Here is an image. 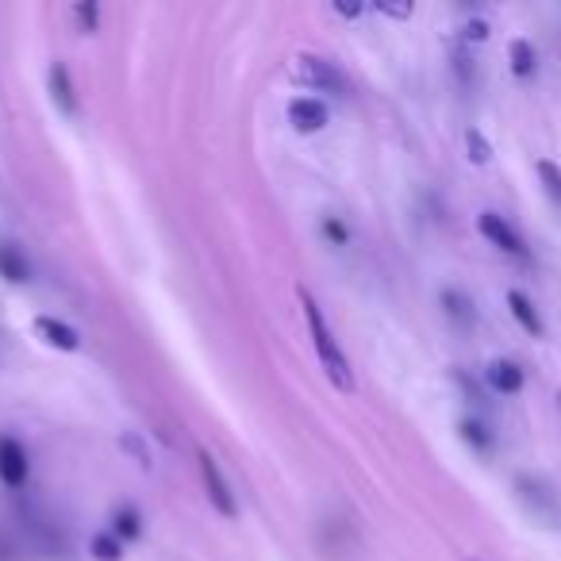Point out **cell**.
I'll list each match as a JSON object with an SVG mask.
<instances>
[{
    "instance_id": "obj_1",
    "label": "cell",
    "mask_w": 561,
    "mask_h": 561,
    "mask_svg": "<svg viewBox=\"0 0 561 561\" xmlns=\"http://www.w3.org/2000/svg\"><path fill=\"white\" fill-rule=\"evenodd\" d=\"M300 304H304V316H308V327H312V342H316V354H319V362H323V369H327V377H331L342 392H350L354 389L350 362H346V354L339 350L335 335L327 331V323L319 316V304L312 300V293H300Z\"/></svg>"
},
{
    "instance_id": "obj_2",
    "label": "cell",
    "mask_w": 561,
    "mask_h": 561,
    "mask_svg": "<svg viewBox=\"0 0 561 561\" xmlns=\"http://www.w3.org/2000/svg\"><path fill=\"white\" fill-rule=\"evenodd\" d=\"M200 473H204V485H208V496H212V504L220 508V515H227V519H235V496H231V488H227V481H223L220 465L212 462V454L208 450H200Z\"/></svg>"
},
{
    "instance_id": "obj_3",
    "label": "cell",
    "mask_w": 561,
    "mask_h": 561,
    "mask_svg": "<svg viewBox=\"0 0 561 561\" xmlns=\"http://www.w3.org/2000/svg\"><path fill=\"white\" fill-rule=\"evenodd\" d=\"M477 227H481V235H485L492 246H500L504 254H515V258H523L527 254V246H523V239L515 235L508 223L500 220L496 212H481V220H477Z\"/></svg>"
},
{
    "instance_id": "obj_4",
    "label": "cell",
    "mask_w": 561,
    "mask_h": 561,
    "mask_svg": "<svg viewBox=\"0 0 561 561\" xmlns=\"http://www.w3.org/2000/svg\"><path fill=\"white\" fill-rule=\"evenodd\" d=\"M0 481L20 488L27 481V450L16 439H0Z\"/></svg>"
},
{
    "instance_id": "obj_5",
    "label": "cell",
    "mask_w": 561,
    "mask_h": 561,
    "mask_svg": "<svg viewBox=\"0 0 561 561\" xmlns=\"http://www.w3.org/2000/svg\"><path fill=\"white\" fill-rule=\"evenodd\" d=\"M296 74L304 77L308 85H316V89H327V93H339L342 89V77L323 62V58H312V54H304V58H296Z\"/></svg>"
},
{
    "instance_id": "obj_6",
    "label": "cell",
    "mask_w": 561,
    "mask_h": 561,
    "mask_svg": "<svg viewBox=\"0 0 561 561\" xmlns=\"http://www.w3.org/2000/svg\"><path fill=\"white\" fill-rule=\"evenodd\" d=\"M289 120H293L300 131H319V127L327 123V108L312 97H296L293 104H289Z\"/></svg>"
},
{
    "instance_id": "obj_7",
    "label": "cell",
    "mask_w": 561,
    "mask_h": 561,
    "mask_svg": "<svg viewBox=\"0 0 561 561\" xmlns=\"http://www.w3.org/2000/svg\"><path fill=\"white\" fill-rule=\"evenodd\" d=\"M488 385L496 392H504V396H515V392L523 389V369L515 366V362H492L488 366Z\"/></svg>"
},
{
    "instance_id": "obj_8",
    "label": "cell",
    "mask_w": 561,
    "mask_h": 561,
    "mask_svg": "<svg viewBox=\"0 0 561 561\" xmlns=\"http://www.w3.org/2000/svg\"><path fill=\"white\" fill-rule=\"evenodd\" d=\"M508 308H512V316L519 319V327H523V331H527V335H542V331H546V327H542V316H538L535 312V304H531V300H527V296L523 293H508Z\"/></svg>"
},
{
    "instance_id": "obj_9",
    "label": "cell",
    "mask_w": 561,
    "mask_h": 561,
    "mask_svg": "<svg viewBox=\"0 0 561 561\" xmlns=\"http://www.w3.org/2000/svg\"><path fill=\"white\" fill-rule=\"evenodd\" d=\"M35 331H39V335H47V342L50 346H58V350H77V346H81L74 327L54 323V319H39V323H35Z\"/></svg>"
},
{
    "instance_id": "obj_10",
    "label": "cell",
    "mask_w": 561,
    "mask_h": 561,
    "mask_svg": "<svg viewBox=\"0 0 561 561\" xmlns=\"http://www.w3.org/2000/svg\"><path fill=\"white\" fill-rule=\"evenodd\" d=\"M50 85H54V100H58L66 112H74V93H70V74H66V66H54V70H50Z\"/></svg>"
},
{
    "instance_id": "obj_11",
    "label": "cell",
    "mask_w": 561,
    "mask_h": 561,
    "mask_svg": "<svg viewBox=\"0 0 561 561\" xmlns=\"http://www.w3.org/2000/svg\"><path fill=\"white\" fill-rule=\"evenodd\" d=\"M512 70L519 77H527L535 70V47H531L527 39H515L512 43Z\"/></svg>"
},
{
    "instance_id": "obj_12",
    "label": "cell",
    "mask_w": 561,
    "mask_h": 561,
    "mask_svg": "<svg viewBox=\"0 0 561 561\" xmlns=\"http://www.w3.org/2000/svg\"><path fill=\"white\" fill-rule=\"evenodd\" d=\"M0 269L8 281H27V266L20 262V254L12 246H0Z\"/></svg>"
},
{
    "instance_id": "obj_13",
    "label": "cell",
    "mask_w": 561,
    "mask_h": 561,
    "mask_svg": "<svg viewBox=\"0 0 561 561\" xmlns=\"http://www.w3.org/2000/svg\"><path fill=\"white\" fill-rule=\"evenodd\" d=\"M465 143H469V158H473L477 166H485L488 158H492V147L485 143V135H481V131H465Z\"/></svg>"
},
{
    "instance_id": "obj_14",
    "label": "cell",
    "mask_w": 561,
    "mask_h": 561,
    "mask_svg": "<svg viewBox=\"0 0 561 561\" xmlns=\"http://www.w3.org/2000/svg\"><path fill=\"white\" fill-rule=\"evenodd\" d=\"M538 177L546 181V193L554 196V200H561V170H558V166L542 158V162H538Z\"/></svg>"
},
{
    "instance_id": "obj_15",
    "label": "cell",
    "mask_w": 561,
    "mask_h": 561,
    "mask_svg": "<svg viewBox=\"0 0 561 561\" xmlns=\"http://www.w3.org/2000/svg\"><path fill=\"white\" fill-rule=\"evenodd\" d=\"M93 550H97V558L100 561H116L123 554V546L116 542V538H108V535H100L97 542H93Z\"/></svg>"
},
{
    "instance_id": "obj_16",
    "label": "cell",
    "mask_w": 561,
    "mask_h": 561,
    "mask_svg": "<svg viewBox=\"0 0 561 561\" xmlns=\"http://www.w3.org/2000/svg\"><path fill=\"white\" fill-rule=\"evenodd\" d=\"M462 435L473 442L477 450H488V435H485V427H481V423H462Z\"/></svg>"
},
{
    "instance_id": "obj_17",
    "label": "cell",
    "mask_w": 561,
    "mask_h": 561,
    "mask_svg": "<svg viewBox=\"0 0 561 561\" xmlns=\"http://www.w3.org/2000/svg\"><path fill=\"white\" fill-rule=\"evenodd\" d=\"M442 300L450 304V312H454V316H462V319L473 316V312H469V304H465V300H462V296H458V293H446V296H442Z\"/></svg>"
},
{
    "instance_id": "obj_18",
    "label": "cell",
    "mask_w": 561,
    "mask_h": 561,
    "mask_svg": "<svg viewBox=\"0 0 561 561\" xmlns=\"http://www.w3.org/2000/svg\"><path fill=\"white\" fill-rule=\"evenodd\" d=\"M465 35H469V39H485L488 27L485 24H469V27H465Z\"/></svg>"
}]
</instances>
